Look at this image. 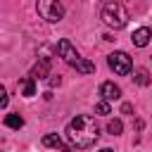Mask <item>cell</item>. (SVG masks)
Returning <instances> with one entry per match:
<instances>
[{"mask_svg": "<svg viewBox=\"0 0 152 152\" xmlns=\"http://www.w3.org/2000/svg\"><path fill=\"white\" fill-rule=\"evenodd\" d=\"M100 138V128L95 124L93 116L88 114H76L69 124H66V140L71 142V147L76 150H86L93 147Z\"/></svg>", "mask_w": 152, "mask_h": 152, "instance_id": "cell-1", "label": "cell"}, {"mask_svg": "<svg viewBox=\"0 0 152 152\" xmlns=\"http://www.w3.org/2000/svg\"><path fill=\"white\" fill-rule=\"evenodd\" d=\"M100 17H102L104 26H109V28H124L128 24V19H131L128 10L119 0H104L102 10H100Z\"/></svg>", "mask_w": 152, "mask_h": 152, "instance_id": "cell-2", "label": "cell"}, {"mask_svg": "<svg viewBox=\"0 0 152 152\" xmlns=\"http://www.w3.org/2000/svg\"><path fill=\"white\" fill-rule=\"evenodd\" d=\"M36 10H38L40 19H45V21H50V24H57V21H62V17H64V7H62L59 0H38Z\"/></svg>", "mask_w": 152, "mask_h": 152, "instance_id": "cell-3", "label": "cell"}, {"mask_svg": "<svg viewBox=\"0 0 152 152\" xmlns=\"http://www.w3.org/2000/svg\"><path fill=\"white\" fill-rule=\"evenodd\" d=\"M107 64H109V69H112L114 74H119V76H126V74H131V69H133L131 57H128L126 52H121V50L112 52V55L107 57Z\"/></svg>", "mask_w": 152, "mask_h": 152, "instance_id": "cell-4", "label": "cell"}, {"mask_svg": "<svg viewBox=\"0 0 152 152\" xmlns=\"http://www.w3.org/2000/svg\"><path fill=\"white\" fill-rule=\"evenodd\" d=\"M57 55H59V57H62L66 64H74V62L81 57V55L76 52V48H74V45H71L66 38H62V40L57 43Z\"/></svg>", "mask_w": 152, "mask_h": 152, "instance_id": "cell-5", "label": "cell"}, {"mask_svg": "<svg viewBox=\"0 0 152 152\" xmlns=\"http://www.w3.org/2000/svg\"><path fill=\"white\" fill-rule=\"evenodd\" d=\"M100 95H102V100L114 102V100H119V97H121V88H119L114 81H104V83L100 86Z\"/></svg>", "mask_w": 152, "mask_h": 152, "instance_id": "cell-6", "label": "cell"}, {"mask_svg": "<svg viewBox=\"0 0 152 152\" xmlns=\"http://www.w3.org/2000/svg\"><path fill=\"white\" fill-rule=\"evenodd\" d=\"M43 145H45V147H55V150H59V152H71V147H69L59 135H55V133L43 135Z\"/></svg>", "mask_w": 152, "mask_h": 152, "instance_id": "cell-7", "label": "cell"}, {"mask_svg": "<svg viewBox=\"0 0 152 152\" xmlns=\"http://www.w3.org/2000/svg\"><path fill=\"white\" fill-rule=\"evenodd\" d=\"M31 76H33V78H45V76H50V57H38Z\"/></svg>", "mask_w": 152, "mask_h": 152, "instance_id": "cell-8", "label": "cell"}, {"mask_svg": "<svg viewBox=\"0 0 152 152\" xmlns=\"http://www.w3.org/2000/svg\"><path fill=\"white\" fill-rule=\"evenodd\" d=\"M150 38H152V33H150V28L147 26H140V28H135L133 31V45H138V48H145L147 43H150Z\"/></svg>", "mask_w": 152, "mask_h": 152, "instance_id": "cell-9", "label": "cell"}, {"mask_svg": "<svg viewBox=\"0 0 152 152\" xmlns=\"http://www.w3.org/2000/svg\"><path fill=\"white\" fill-rule=\"evenodd\" d=\"M21 95L24 97H33L36 95V78L33 76H26V78H21Z\"/></svg>", "mask_w": 152, "mask_h": 152, "instance_id": "cell-10", "label": "cell"}, {"mask_svg": "<svg viewBox=\"0 0 152 152\" xmlns=\"http://www.w3.org/2000/svg\"><path fill=\"white\" fill-rule=\"evenodd\" d=\"M71 66H74L78 74H93V71H95V64H93L90 59H83V57H78Z\"/></svg>", "mask_w": 152, "mask_h": 152, "instance_id": "cell-11", "label": "cell"}, {"mask_svg": "<svg viewBox=\"0 0 152 152\" xmlns=\"http://www.w3.org/2000/svg\"><path fill=\"white\" fill-rule=\"evenodd\" d=\"M133 81H135L138 86H150V74H147L145 69H135V74H133Z\"/></svg>", "mask_w": 152, "mask_h": 152, "instance_id": "cell-12", "label": "cell"}, {"mask_svg": "<svg viewBox=\"0 0 152 152\" xmlns=\"http://www.w3.org/2000/svg\"><path fill=\"white\" fill-rule=\"evenodd\" d=\"M5 126H10V128H21L24 126V119L19 116V114H7V119H5Z\"/></svg>", "mask_w": 152, "mask_h": 152, "instance_id": "cell-13", "label": "cell"}, {"mask_svg": "<svg viewBox=\"0 0 152 152\" xmlns=\"http://www.w3.org/2000/svg\"><path fill=\"white\" fill-rule=\"evenodd\" d=\"M107 131H109L112 135H121V131H124V124H121L119 119H112V121L107 124Z\"/></svg>", "mask_w": 152, "mask_h": 152, "instance_id": "cell-14", "label": "cell"}, {"mask_svg": "<svg viewBox=\"0 0 152 152\" xmlns=\"http://www.w3.org/2000/svg\"><path fill=\"white\" fill-rule=\"evenodd\" d=\"M95 114H102V116H107V114H109V102H107V100H100V102L95 104Z\"/></svg>", "mask_w": 152, "mask_h": 152, "instance_id": "cell-15", "label": "cell"}, {"mask_svg": "<svg viewBox=\"0 0 152 152\" xmlns=\"http://www.w3.org/2000/svg\"><path fill=\"white\" fill-rule=\"evenodd\" d=\"M7 102H10V97H7V90L0 86V109H5V107H7Z\"/></svg>", "mask_w": 152, "mask_h": 152, "instance_id": "cell-16", "label": "cell"}, {"mask_svg": "<svg viewBox=\"0 0 152 152\" xmlns=\"http://www.w3.org/2000/svg\"><path fill=\"white\" fill-rule=\"evenodd\" d=\"M48 83H50V88H55V86L62 83V78H59V76H52V78H48Z\"/></svg>", "mask_w": 152, "mask_h": 152, "instance_id": "cell-17", "label": "cell"}, {"mask_svg": "<svg viewBox=\"0 0 152 152\" xmlns=\"http://www.w3.org/2000/svg\"><path fill=\"white\" fill-rule=\"evenodd\" d=\"M121 112H124V114H131V112H133V104L124 102V104H121Z\"/></svg>", "mask_w": 152, "mask_h": 152, "instance_id": "cell-18", "label": "cell"}, {"mask_svg": "<svg viewBox=\"0 0 152 152\" xmlns=\"http://www.w3.org/2000/svg\"><path fill=\"white\" fill-rule=\"evenodd\" d=\"M100 152H112V150H109V147H104V150H100Z\"/></svg>", "mask_w": 152, "mask_h": 152, "instance_id": "cell-19", "label": "cell"}]
</instances>
